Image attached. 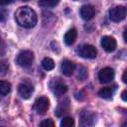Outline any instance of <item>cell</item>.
<instances>
[{"label": "cell", "mask_w": 127, "mask_h": 127, "mask_svg": "<svg viewBox=\"0 0 127 127\" xmlns=\"http://www.w3.org/2000/svg\"><path fill=\"white\" fill-rule=\"evenodd\" d=\"M121 98H122V100H124V101L127 102V89H125V90L122 91V93H121Z\"/></svg>", "instance_id": "obj_22"}, {"label": "cell", "mask_w": 127, "mask_h": 127, "mask_svg": "<svg viewBox=\"0 0 127 127\" xmlns=\"http://www.w3.org/2000/svg\"><path fill=\"white\" fill-rule=\"evenodd\" d=\"M123 125H127V123H125V124H123Z\"/></svg>", "instance_id": "obj_27"}, {"label": "cell", "mask_w": 127, "mask_h": 127, "mask_svg": "<svg viewBox=\"0 0 127 127\" xmlns=\"http://www.w3.org/2000/svg\"><path fill=\"white\" fill-rule=\"evenodd\" d=\"M34 53L32 51H22L18 54L17 58H16V63L18 65L22 66V67H28L30 66L33 62H34Z\"/></svg>", "instance_id": "obj_2"}, {"label": "cell", "mask_w": 127, "mask_h": 127, "mask_svg": "<svg viewBox=\"0 0 127 127\" xmlns=\"http://www.w3.org/2000/svg\"><path fill=\"white\" fill-rule=\"evenodd\" d=\"M80 16L83 20L85 21H88V20H91L94 15H95V9L92 5H83L81 8H80Z\"/></svg>", "instance_id": "obj_10"}, {"label": "cell", "mask_w": 127, "mask_h": 127, "mask_svg": "<svg viewBox=\"0 0 127 127\" xmlns=\"http://www.w3.org/2000/svg\"><path fill=\"white\" fill-rule=\"evenodd\" d=\"M10 90H11V84L7 81L1 80L0 81V95L4 97L10 92Z\"/></svg>", "instance_id": "obj_15"}, {"label": "cell", "mask_w": 127, "mask_h": 127, "mask_svg": "<svg viewBox=\"0 0 127 127\" xmlns=\"http://www.w3.org/2000/svg\"><path fill=\"white\" fill-rule=\"evenodd\" d=\"M40 126H43V127H49V126L54 127V126H55V123H54V121H53L51 118H48V119L43 120V121L40 123Z\"/></svg>", "instance_id": "obj_21"}, {"label": "cell", "mask_w": 127, "mask_h": 127, "mask_svg": "<svg viewBox=\"0 0 127 127\" xmlns=\"http://www.w3.org/2000/svg\"><path fill=\"white\" fill-rule=\"evenodd\" d=\"M95 114L88 111V110H84L81 112L80 114V120H79V124L81 126H91L95 123L96 119H95Z\"/></svg>", "instance_id": "obj_6"}, {"label": "cell", "mask_w": 127, "mask_h": 127, "mask_svg": "<svg viewBox=\"0 0 127 127\" xmlns=\"http://www.w3.org/2000/svg\"><path fill=\"white\" fill-rule=\"evenodd\" d=\"M61 127H72L74 126V120L71 117H64L60 122Z\"/></svg>", "instance_id": "obj_18"}, {"label": "cell", "mask_w": 127, "mask_h": 127, "mask_svg": "<svg viewBox=\"0 0 127 127\" xmlns=\"http://www.w3.org/2000/svg\"><path fill=\"white\" fill-rule=\"evenodd\" d=\"M49 106H50V101L45 96H41V97L37 98L34 103V109L40 115H44L48 111Z\"/></svg>", "instance_id": "obj_5"}, {"label": "cell", "mask_w": 127, "mask_h": 127, "mask_svg": "<svg viewBox=\"0 0 127 127\" xmlns=\"http://www.w3.org/2000/svg\"><path fill=\"white\" fill-rule=\"evenodd\" d=\"M23 1H29V0H23Z\"/></svg>", "instance_id": "obj_28"}, {"label": "cell", "mask_w": 127, "mask_h": 127, "mask_svg": "<svg viewBox=\"0 0 127 127\" xmlns=\"http://www.w3.org/2000/svg\"><path fill=\"white\" fill-rule=\"evenodd\" d=\"M8 68H9L8 64L4 60H2L0 62V73H1V75H4L8 71Z\"/></svg>", "instance_id": "obj_19"}, {"label": "cell", "mask_w": 127, "mask_h": 127, "mask_svg": "<svg viewBox=\"0 0 127 127\" xmlns=\"http://www.w3.org/2000/svg\"><path fill=\"white\" fill-rule=\"evenodd\" d=\"M53 91H54L55 95H57V96H62V95H64V93H66V91H67V86H66L64 83L59 81V82H57V83L53 86Z\"/></svg>", "instance_id": "obj_14"}, {"label": "cell", "mask_w": 127, "mask_h": 127, "mask_svg": "<svg viewBox=\"0 0 127 127\" xmlns=\"http://www.w3.org/2000/svg\"><path fill=\"white\" fill-rule=\"evenodd\" d=\"M122 80H123L124 83L127 84V69H126V70L123 72V74H122Z\"/></svg>", "instance_id": "obj_23"}, {"label": "cell", "mask_w": 127, "mask_h": 127, "mask_svg": "<svg viewBox=\"0 0 127 127\" xmlns=\"http://www.w3.org/2000/svg\"><path fill=\"white\" fill-rule=\"evenodd\" d=\"M115 89H116V85L103 87L98 91V95L103 99H111L115 92Z\"/></svg>", "instance_id": "obj_12"}, {"label": "cell", "mask_w": 127, "mask_h": 127, "mask_svg": "<svg viewBox=\"0 0 127 127\" xmlns=\"http://www.w3.org/2000/svg\"><path fill=\"white\" fill-rule=\"evenodd\" d=\"M127 15V9L123 6H116L109 10V19L113 22L122 21Z\"/></svg>", "instance_id": "obj_4"}, {"label": "cell", "mask_w": 127, "mask_h": 127, "mask_svg": "<svg viewBox=\"0 0 127 127\" xmlns=\"http://www.w3.org/2000/svg\"><path fill=\"white\" fill-rule=\"evenodd\" d=\"M13 0H0V4L1 5H8L12 2Z\"/></svg>", "instance_id": "obj_24"}, {"label": "cell", "mask_w": 127, "mask_h": 127, "mask_svg": "<svg viewBox=\"0 0 127 127\" xmlns=\"http://www.w3.org/2000/svg\"><path fill=\"white\" fill-rule=\"evenodd\" d=\"M123 39H124V41L127 43V29L123 32Z\"/></svg>", "instance_id": "obj_25"}, {"label": "cell", "mask_w": 127, "mask_h": 127, "mask_svg": "<svg viewBox=\"0 0 127 127\" xmlns=\"http://www.w3.org/2000/svg\"><path fill=\"white\" fill-rule=\"evenodd\" d=\"M75 69V64L69 60H64L61 64V71L65 76H70Z\"/></svg>", "instance_id": "obj_9"}, {"label": "cell", "mask_w": 127, "mask_h": 127, "mask_svg": "<svg viewBox=\"0 0 127 127\" xmlns=\"http://www.w3.org/2000/svg\"><path fill=\"white\" fill-rule=\"evenodd\" d=\"M76 37H77L76 29H75V28H71V29H69V30L65 33V35H64V40L65 45H67V46L72 45V44L75 42Z\"/></svg>", "instance_id": "obj_13"}, {"label": "cell", "mask_w": 127, "mask_h": 127, "mask_svg": "<svg viewBox=\"0 0 127 127\" xmlns=\"http://www.w3.org/2000/svg\"><path fill=\"white\" fill-rule=\"evenodd\" d=\"M15 19H16V22L21 27H24L27 29L35 27L38 22V16L36 12L28 6L20 7L15 13Z\"/></svg>", "instance_id": "obj_1"}, {"label": "cell", "mask_w": 127, "mask_h": 127, "mask_svg": "<svg viewBox=\"0 0 127 127\" xmlns=\"http://www.w3.org/2000/svg\"><path fill=\"white\" fill-rule=\"evenodd\" d=\"M86 76H87V71H86V69L83 66H81L79 68V70H78L77 78H78V80H83V79L86 78Z\"/></svg>", "instance_id": "obj_20"}, {"label": "cell", "mask_w": 127, "mask_h": 127, "mask_svg": "<svg viewBox=\"0 0 127 127\" xmlns=\"http://www.w3.org/2000/svg\"><path fill=\"white\" fill-rule=\"evenodd\" d=\"M73 1H83V0H73Z\"/></svg>", "instance_id": "obj_26"}, {"label": "cell", "mask_w": 127, "mask_h": 127, "mask_svg": "<svg viewBox=\"0 0 127 127\" xmlns=\"http://www.w3.org/2000/svg\"><path fill=\"white\" fill-rule=\"evenodd\" d=\"M60 3V0H40L39 5L44 8H53Z\"/></svg>", "instance_id": "obj_16"}, {"label": "cell", "mask_w": 127, "mask_h": 127, "mask_svg": "<svg viewBox=\"0 0 127 127\" xmlns=\"http://www.w3.org/2000/svg\"><path fill=\"white\" fill-rule=\"evenodd\" d=\"M33 91H34L33 86L28 84V83H20L18 85V92L21 95V97L24 98V99L30 98V96L32 95Z\"/></svg>", "instance_id": "obj_11"}, {"label": "cell", "mask_w": 127, "mask_h": 127, "mask_svg": "<svg viewBox=\"0 0 127 127\" xmlns=\"http://www.w3.org/2000/svg\"><path fill=\"white\" fill-rule=\"evenodd\" d=\"M116 41L113 37L111 36H104L101 39V47L103 48V50L107 53H111L116 49Z\"/></svg>", "instance_id": "obj_8"}, {"label": "cell", "mask_w": 127, "mask_h": 127, "mask_svg": "<svg viewBox=\"0 0 127 127\" xmlns=\"http://www.w3.org/2000/svg\"><path fill=\"white\" fill-rule=\"evenodd\" d=\"M114 78V70L111 67H104L98 72V79L101 83L111 82Z\"/></svg>", "instance_id": "obj_7"}, {"label": "cell", "mask_w": 127, "mask_h": 127, "mask_svg": "<svg viewBox=\"0 0 127 127\" xmlns=\"http://www.w3.org/2000/svg\"><path fill=\"white\" fill-rule=\"evenodd\" d=\"M76 53L79 57L83 59H95L97 55V51L95 47H93L92 45H87V44L79 46L76 50Z\"/></svg>", "instance_id": "obj_3"}, {"label": "cell", "mask_w": 127, "mask_h": 127, "mask_svg": "<svg viewBox=\"0 0 127 127\" xmlns=\"http://www.w3.org/2000/svg\"><path fill=\"white\" fill-rule=\"evenodd\" d=\"M42 65L46 70H51L55 67V63L51 58H45L42 61Z\"/></svg>", "instance_id": "obj_17"}]
</instances>
